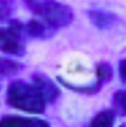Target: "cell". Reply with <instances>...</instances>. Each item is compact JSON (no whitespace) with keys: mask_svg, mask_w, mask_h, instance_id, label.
<instances>
[{"mask_svg":"<svg viewBox=\"0 0 126 127\" xmlns=\"http://www.w3.org/2000/svg\"><path fill=\"white\" fill-rule=\"evenodd\" d=\"M32 84L37 90V92L45 103H53L54 101H56V99L61 94L59 87L54 83V81L42 72L33 73Z\"/></svg>","mask_w":126,"mask_h":127,"instance_id":"cell-4","label":"cell"},{"mask_svg":"<svg viewBox=\"0 0 126 127\" xmlns=\"http://www.w3.org/2000/svg\"><path fill=\"white\" fill-rule=\"evenodd\" d=\"M0 52L18 58L26 54V44L22 23L11 22L10 26L0 27Z\"/></svg>","mask_w":126,"mask_h":127,"instance_id":"cell-3","label":"cell"},{"mask_svg":"<svg viewBox=\"0 0 126 127\" xmlns=\"http://www.w3.org/2000/svg\"><path fill=\"white\" fill-rule=\"evenodd\" d=\"M119 127H126V123H124V124H122Z\"/></svg>","mask_w":126,"mask_h":127,"instance_id":"cell-14","label":"cell"},{"mask_svg":"<svg viewBox=\"0 0 126 127\" xmlns=\"http://www.w3.org/2000/svg\"><path fill=\"white\" fill-rule=\"evenodd\" d=\"M87 17L89 22L100 31H108L119 22V17L115 12L105 9H89L87 10Z\"/></svg>","mask_w":126,"mask_h":127,"instance_id":"cell-5","label":"cell"},{"mask_svg":"<svg viewBox=\"0 0 126 127\" xmlns=\"http://www.w3.org/2000/svg\"><path fill=\"white\" fill-rule=\"evenodd\" d=\"M23 31L27 36L38 39L50 38L56 32L50 25H47L45 22L41 19H31L28 23L23 25Z\"/></svg>","mask_w":126,"mask_h":127,"instance_id":"cell-7","label":"cell"},{"mask_svg":"<svg viewBox=\"0 0 126 127\" xmlns=\"http://www.w3.org/2000/svg\"><path fill=\"white\" fill-rule=\"evenodd\" d=\"M7 103L10 107L29 114H43L46 103L32 83L24 80L10 82L6 94Z\"/></svg>","mask_w":126,"mask_h":127,"instance_id":"cell-2","label":"cell"},{"mask_svg":"<svg viewBox=\"0 0 126 127\" xmlns=\"http://www.w3.org/2000/svg\"><path fill=\"white\" fill-rule=\"evenodd\" d=\"M113 109L115 115L118 116H126V89H121L115 91L112 99Z\"/></svg>","mask_w":126,"mask_h":127,"instance_id":"cell-10","label":"cell"},{"mask_svg":"<svg viewBox=\"0 0 126 127\" xmlns=\"http://www.w3.org/2000/svg\"><path fill=\"white\" fill-rule=\"evenodd\" d=\"M96 74H97V81L101 84L109 82L113 79L114 70H113L110 63L108 62H100L96 66Z\"/></svg>","mask_w":126,"mask_h":127,"instance_id":"cell-11","label":"cell"},{"mask_svg":"<svg viewBox=\"0 0 126 127\" xmlns=\"http://www.w3.org/2000/svg\"><path fill=\"white\" fill-rule=\"evenodd\" d=\"M16 9L14 0H0V23L9 20Z\"/></svg>","mask_w":126,"mask_h":127,"instance_id":"cell-12","label":"cell"},{"mask_svg":"<svg viewBox=\"0 0 126 127\" xmlns=\"http://www.w3.org/2000/svg\"><path fill=\"white\" fill-rule=\"evenodd\" d=\"M27 9L55 31L70 26L74 12L70 6L57 0H23Z\"/></svg>","mask_w":126,"mask_h":127,"instance_id":"cell-1","label":"cell"},{"mask_svg":"<svg viewBox=\"0 0 126 127\" xmlns=\"http://www.w3.org/2000/svg\"><path fill=\"white\" fill-rule=\"evenodd\" d=\"M0 127H51V125L40 118L8 115L0 119Z\"/></svg>","mask_w":126,"mask_h":127,"instance_id":"cell-6","label":"cell"},{"mask_svg":"<svg viewBox=\"0 0 126 127\" xmlns=\"http://www.w3.org/2000/svg\"><path fill=\"white\" fill-rule=\"evenodd\" d=\"M24 65L22 63L14 61L9 58L0 56V77L15 75L23 70Z\"/></svg>","mask_w":126,"mask_h":127,"instance_id":"cell-9","label":"cell"},{"mask_svg":"<svg viewBox=\"0 0 126 127\" xmlns=\"http://www.w3.org/2000/svg\"><path fill=\"white\" fill-rule=\"evenodd\" d=\"M115 118L116 115L112 109H104L91 119L89 127H114Z\"/></svg>","mask_w":126,"mask_h":127,"instance_id":"cell-8","label":"cell"},{"mask_svg":"<svg viewBox=\"0 0 126 127\" xmlns=\"http://www.w3.org/2000/svg\"><path fill=\"white\" fill-rule=\"evenodd\" d=\"M118 74L122 82L126 83V58L122 59L118 63Z\"/></svg>","mask_w":126,"mask_h":127,"instance_id":"cell-13","label":"cell"}]
</instances>
